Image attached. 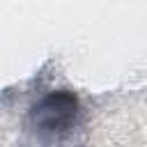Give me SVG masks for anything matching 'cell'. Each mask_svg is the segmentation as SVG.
<instances>
[{
    "label": "cell",
    "mask_w": 147,
    "mask_h": 147,
    "mask_svg": "<svg viewBox=\"0 0 147 147\" xmlns=\"http://www.w3.org/2000/svg\"><path fill=\"white\" fill-rule=\"evenodd\" d=\"M74 115H76V96L67 92H53L46 99H41V103L34 108L37 124H41L48 131L67 126Z\"/></svg>",
    "instance_id": "1"
}]
</instances>
